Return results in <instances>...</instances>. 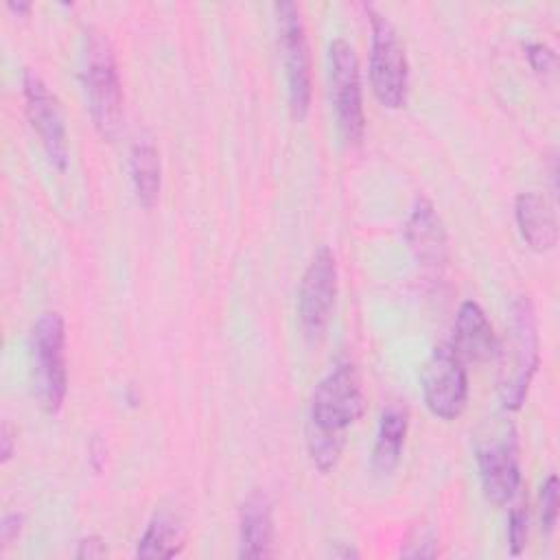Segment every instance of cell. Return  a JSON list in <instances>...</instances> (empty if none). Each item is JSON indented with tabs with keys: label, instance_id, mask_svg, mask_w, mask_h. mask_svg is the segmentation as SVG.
I'll return each mask as SVG.
<instances>
[{
	"label": "cell",
	"instance_id": "obj_3",
	"mask_svg": "<svg viewBox=\"0 0 560 560\" xmlns=\"http://www.w3.org/2000/svg\"><path fill=\"white\" fill-rule=\"evenodd\" d=\"M83 83L94 127L103 138H116L122 127V85L114 48L109 39L96 31L88 35Z\"/></svg>",
	"mask_w": 560,
	"mask_h": 560
},
{
	"label": "cell",
	"instance_id": "obj_25",
	"mask_svg": "<svg viewBox=\"0 0 560 560\" xmlns=\"http://www.w3.org/2000/svg\"><path fill=\"white\" fill-rule=\"evenodd\" d=\"M13 431H11V424L4 422L2 424V431H0V455H2V462H9L11 455H13Z\"/></svg>",
	"mask_w": 560,
	"mask_h": 560
},
{
	"label": "cell",
	"instance_id": "obj_8",
	"mask_svg": "<svg viewBox=\"0 0 560 560\" xmlns=\"http://www.w3.org/2000/svg\"><path fill=\"white\" fill-rule=\"evenodd\" d=\"M337 300V260L322 245L302 273L298 289V319L308 343H317L330 322Z\"/></svg>",
	"mask_w": 560,
	"mask_h": 560
},
{
	"label": "cell",
	"instance_id": "obj_7",
	"mask_svg": "<svg viewBox=\"0 0 560 560\" xmlns=\"http://www.w3.org/2000/svg\"><path fill=\"white\" fill-rule=\"evenodd\" d=\"M328 81H330V101L337 116V127L346 142L359 144L365 131V114L361 98V74L359 59L350 42L337 37L328 48Z\"/></svg>",
	"mask_w": 560,
	"mask_h": 560
},
{
	"label": "cell",
	"instance_id": "obj_18",
	"mask_svg": "<svg viewBox=\"0 0 560 560\" xmlns=\"http://www.w3.org/2000/svg\"><path fill=\"white\" fill-rule=\"evenodd\" d=\"M184 549V527L179 516L168 510H160L144 527L136 556L138 558H173Z\"/></svg>",
	"mask_w": 560,
	"mask_h": 560
},
{
	"label": "cell",
	"instance_id": "obj_20",
	"mask_svg": "<svg viewBox=\"0 0 560 560\" xmlns=\"http://www.w3.org/2000/svg\"><path fill=\"white\" fill-rule=\"evenodd\" d=\"M558 477L549 475L545 483L540 486V527L547 536H551L556 523H558Z\"/></svg>",
	"mask_w": 560,
	"mask_h": 560
},
{
	"label": "cell",
	"instance_id": "obj_4",
	"mask_svg": "<svg viewBox=\"0 0 560 560\" xmlns=\"http://www.w3.org/2000/svg\"><path fill=\"white\" fill-rule=\"evenodd\" d=\"M31 368L33 392L39 407L48 413H57L68 392L66 324L57 311L42 313L33 324Z\"/></svg>",
	"mask_w": 560,
	"mask_h": 560
},
{
	"label": "cell",
	"instance_id": "obj_21",
	"mask_svg": "<svg viewBox=\"0 0 560 560\" xmlns=\"http://www.w3.org/2000/svg\"><path fill=\"white\" fill-rule=\"evenodd\" d=\"M527 525H529V514L525 503H516L510 510L508 516V547L512 556H518L525 545H527Z\"/></svg>",
	"mask_w": 560,
	"mask_h": 560
},
{
	"label": "cell",
	"instance_id": "obj_12",
	"mask_svg": "<svg viewBox=\"0 0 560 560\" xmlns=\"http://www.w3.org/2000/svg\"><path fill=\"white\" fill-rule=\"evenodd\" d=\"M405 238L416 262L422 269L433 273L444 269L448 260L446 230L440 214L435 212V206L429 199H416L405 225Z\"/></svg>",
	"mask_w": 560,
	"mask_h": 560
},
{
	"label": "cell",
	"instance_id": "obj_24",
	"mask_svg": "<svg viewBox=\"0 0 560 560\" xmlns=\"http://www.w3.org/2000/svg\"><path fill=\"white\" fill-rule=\"evenodd\" d=\"M24 527V516L18 514V512H9L2 516V523H0V540L4 547H9L22 532Z\"/></svg>",
	"mask_w": 560,
	"mask_h": 560
},
{
	"label": "cell",
	"instance_id": "obj_16",
	"mask_svg": "<svg viewBox=\"0 0 560 560\" xmlns=\"http://www.w3.org/2000/svg\"><path fill=\"white\" fill-rule=\"evenodd\" d=\"M409 427V413L402 405H387L378 420V431L372 448V468L378 475H389L398 462L405 446Z\"/></svg>",
	"mask_w": 560,
	"mask_h": 560
},
{
	"label": "cell",
	"instance_id": "obj_11",
	"mask_svg": "<svg viewBox=\"0 0 560 560\" xmlns=\"http://www.w3.org/2000/svg\"><path fill=\"white\" fill-rule=\"evenodd\" d=\"M22 92L26 103V116L44 147L48 162L55 168L63 171L68 166V138L57 96L48 90V85L35 70H24Z\"/></svg>",
	"mask_w": 560,
	"mask_h": 560
},
{
	"label": "cell",
	"instance_id": "obj_26",
	"mask_svg": "<svg viewBox=\"0 0 560 560\" xmlns=\"http://www.w3.org/2000/svg\"><path fill=\"white\" fill-rule=\"evenodd\" d=\"M7 9L11 13H15L18 18H22V15L31 13V2H7Z\"/></svg>",
	"mask_w": 560,
	"mask_h": 560
},
{
	"label": "cell",
	"instance_id": "obj_23",
	"mask_svg": "<svg viewBox=\"0 0 560 560\" xmlns=\"http://www.w3.org/2000/svg\"><path fill=\"white\" fill-rule=\"evenodd\" d=\"M107 556V547L103 542L101 536H85L77 542V549H74V558L79 560H94V558H105Z\"/></svg>",
	"mask_w": 560,
	"mask_h": 560
},
{
	"label": "cell",
	"instance_id": "obj_5",
	"mask_svg": "<svg viewBox=\"0 0 560 560\" xmlns=\"http://www.w3.org/2000/svg\"><path fill=\"white\" fill-rule=\"evenodd\" d=\"M370 18V85L376 101L387 109H400L409 94V63L394 24L374 7Z\"/></svg>",
	"mask_w": 560,
	"mask_h": 560
},
{
	"label": "cell",
	"instance_id": "obj_27",
	"mask_svg": "<svg viewBox=\"0 0 560 560\" xmlns=\"http://www.w3.org/2000/svg\"><path fill=\"white\" fill-rule=\"evenodd\" d=\"M330 553L335 558H357L359 556V551H354L352 547H335Z\"/></svg>",
	"mask_w": 560,
	"mask_h": 560
},
{
	"label": "cell",
	"instance_id": "obj_14",
	"mask_svg": "<svg viewBox=\"0 0 560 560\" xmlns=\"http://www.w3.org/2000/svg\"><path fill=\"white\" fill-rule=\"evenodd\" d=\"M273 514L271 501L262 490H254L241 505L238 514V556L254 560L271 556Z\"/></svg>",
	"mask_w": 560,
	"mask_h": 560
},
{
	"label": "cell",
	"instance_id": "obj_6",
	"mask_svg": "<svg viewBox=\"0 0 560 560\" xmlns=\"http://www.w3.org/2000/svg\"><path fill=\"white\" fill-rule=\"evenodd\" d=\"M273 9L278 24V50L287 74L289 105L295 118H304L308 114L313 92L306 28L302 22L300 7L295 2H278Z\"/></svg>",
	"mask_w": 560,
	"mask_h": 560
},
{
	"label": "cell",
	"instance_id": "obj_15",
	"mask_svg": "<svg viewBox=\"0 0 560 560\" xmlns=\"http://www.w3.org/2000/svg\"><path fill=\"white\" fill-rule=\"evenodd\" d=\"M516 225L521 238L529 249L542 254L551 252L558 243V221L551 203L540 192H521L514 203Z\"/></svg>",
	"mask_w": 560,
	"mask_h": 560
},
{
	"label": "cell",
	"instance_id": "obj_1",
	"mask_svg": "<svg viewBox=\"0 0 560 560\" xmlns=\"http://www.w3.org/2000/svg\"><path fill=\"white\" fill-rule=\"evenodd\" d=\"M365 411L363 381L354 363H337L313 389L306 422V448L317 470L330 472L343 451L348 429Z\"/></svg>",
	"mask_w": 560,
	"mask_h": 560
},
{
	"label": "cell",
	"instance_id": "obj_17",
	"mask_svg": "<svg viewBox=\"0 0 560 560\" xmlns=\"http://www.w3.org/2000/svg\"><path fill=\"white\" fill-rule=\"evenodd\" d=\"M129 173L136 199L142 208H153L162 188L160 153L151 140H140L129 153Z\"/></svg>",
	"mask_w": 560,
	"mask_h": 560
},
{
	"label": "cell",
	"instance_id": "obj_13",
	"mask_svg": "<svg viewBox=\"0 0 560 560\" xmlns=\"http://www.w3.org/2000/svg\"><path fill=\"white\" fill-rule=\"evenodd\" d=\"M497 346L499 341L494 337L492 324L486 317L483 308L472 300L462 302L455 317L453 341H451V348L455 350V354L462 361L483 363L497 354Z\"/></svg>",
	"mask_w": 560,
	"mask_h": 560
},
{
	"label": "cell",
	"instance_id": "obj_19",
	"mask_svg": "<svg viewBox=\"0 0 560 560\" xmlns=\"http://www.w3.org/2000/svg\"><path fill=\"white\" fill-rule=\"evenodd\" d=\"M402 558H435L438 556V536L429 525H416L402 547H400Z\"/></svg>",
	"mask_w": 560,
	"mask_h": 560
},
{
	"label": "cell",
	"instance_id": "obj_10",
	"mask_svg": "<svg viewBox=\"0 0 560 560\" xmlns=\"http://www.w3.org/2000/svg\"><path fill=\"white\" fill-rule=\"evenodd\" d=\"M483 494L494 505L510 503L521 490V468L512 429H494L475 448Z\"/></svg>",
	"mask_w": 560,
	"mask_h": 560
},
{
	"label": "cell",
	"instance_id": "obj_2",
	"mask_svg": "<svg viewBox=\"0 0 560 560\" xmlns=\"http://www.w3.org/2000/svg\"><path fill=\"white\" fill-rule=\"evenodd\" d=\"M499 357V400L508 411L523 407L532 378L538 370V326L534 304L527 295H518L510 304V319L503 341L497 346Z\"/></svg>",
	"mask_w": 560,
	"mask_h": 560
},
{
	"label": "cell",
	"instance_id": "obj_9",
	"mask_svg": "<svg viewBox=\"0 0 560 560\" xmlns=\"http://www.w3.org/2000/svg\"><path fill=\"white\" fill-rule=\"evenodd\" d=\"M420 389L427 409L440 420H455L468 402V374L451 343L431 350L420 374Z\"/></svg>",
	"mask_w": 560,
	"mask_h": 560
},
{
	"label": "cell",
	"instance_id": "obj_22",
	"mask_svg": "<svg viewBox=\"0 0 560 560\" xmlns=\"http://www.w3.org/2000/svg\"><path fill=\"white\" fill-rule=\"evenodd\" d=\"M525 57L536 74H551L556 68V52L540 42L525 46Z\"/></svg>",
	"mask_w": 560,
	"mask_h": 560
}]
</instances>
